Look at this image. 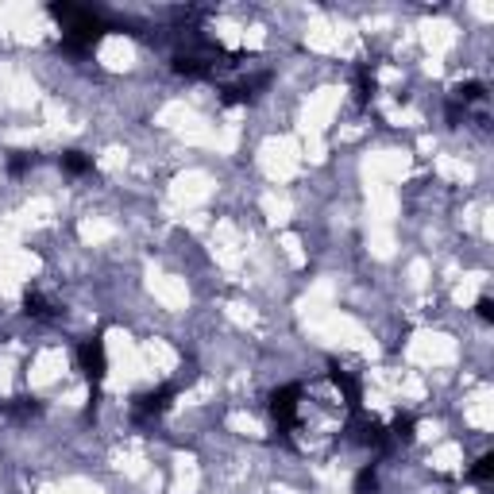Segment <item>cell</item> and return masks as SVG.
<instances>
[{
  "label": "cell",
  "instance_id": "6da1fadb",
  "mask_svg": "<svg viewBox=\"0 0 494 494\" xmlns=\"http://www.w3.org/2000/svg\"><path fill=\"white\" fill-rule=\"evenodd\" d=\"M82 367H85V375L93 378V383H101V378H105V344L85 340L82 344Z\"/></svg>",
  "mask_w": 494,
  "mask_h": 494
}]
</instances>
